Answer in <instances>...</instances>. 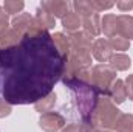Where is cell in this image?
I'll return each instance as SVG.
<instances>
[{"label":"cell","instance_id":"obj_8","mask_svg":"<svg viewBox=\"0 0 133 132\" xmlns=\"http://www.w3.org/2000/svg\"><path fill=\"white\" fill-rule=\"evenodd\" d=\"M70 47L71 50H85V51H91L93 47V37L88 36L85 31H76V33L70 34Z\"/></svg>","mask_w":133,"mask_h":132},{"label":"cell","instance_id":"obj_30","mask_svg":"<svg viewBox=\"0 0 133 132\" xmlns=\"http://www.w3.org/2000/svg\"><path fill=\"white\" fill-rule=\"evenodd\" d=\"M2 84H3V78H2V73H0V90H2Z\"/></svg>","mask_w":133,"mask_h":132},{"label":"cell","instance_id":"obj_12","mask_svg":"<svg viewBox=\"0 0 133 132\" xmlns=\"http://www.w3.org/2000/svg\"><path fill=\"white\" fill-rule=\"evenodd\" d=\"M101 31L107 37H115L118 36V16L115 14H105L101 19Z\"/></svg>","mask_w":133,"mask_h":132},{"label":"cell","instance_id":"obj_22","mask_svg":"<svg viewBox=\"0 0 133 132\" xmlns=\"http://www.w3.org/2000/svg\"><path fill=\"white\" fill-rule=\"evenodd\" d=\"M116 132H133V115L130 113H122L121 118L118 120Z\"/></svg>","mask_w":133,"mask_h":132},{"label":"cell","instance_id":"obj_19","mask_svg":"<svg viewBox=\"0 0 133 132\" xmlns=\"http://www.w3.org/2000/svg\"><path fill=\"white\" fill-rule=\"evenodd\" d=\"M56 106V93L54 92H51L50 95H46V97H43L42 99H39L36 104H34V107H36V110L42 115V113H46V112H51V109Z\"/></svg>","mask_w":133,"mask_h":132},{"label":"cell","instance_id":"obj_2","mask_svg":"<svg viewBox=\"0 0 133 132\" xmlns=\"http://www.w3.org/2000/svg\"><path fill=\"white\" fill-rule=\"evenodd\" d=\"M65 87L70 89L73 101L82 117L84 118H90L95 112L96 103L99 99V92L93 87V84H87V82H81L76 78H73L71 81L65 82Z\"/></svg>","mask_w":133,"mask_h":132},{"label":"cell","instance_id":"obj_10","mask_svg":"<svg viewBox=\"0 0 133 132\" xmlns=\"http://www.w3.org/2000/svg\"><path fill=\"white\" fill-rule=\"evenodd\" d=\"M118 36L132 40L133 39V17L127 14L118 16Z\"/></svg>","mask_w":133,"mask_h":132},{"label":"cell","instance_id":"obj_14","mask_svg":"<svg viewBox=\"0 0 133 132\" xmlns=\"http://www.w3.org/2000/svg\"><path fill=\"white\" fill-rule=\"evenodd\" d=\"M22 37H23V36L19 33V31H16L14 28H8L5 33L0 36V50L9 48V47H16V45L20 42Z\"/></svg>","mask_w":133,"mask_h":132},{"label":"cell","instance_id":"obj_4","mask_svg":"<svg viewBox=\"0 0 133 132\" xmlns=\"http://www.w3.org/2000/svg\"><path fill=\"white\" fill-rule=\"evenodd\" d=\"M116 79V71L108 64H98L91 68V84L101 97H108V90Z\"/></svg>","mask_w":133,"mask_h":132},{"label":"cell","instance_id":"obj_24","mask_svg":"<svg viewBox=\"0 0 133 132\" xmlns=\"http://www.w3.org/2000/svg\"><path fill=\"white\" fill-rule=\"evenodd\" d=\"M90 3H91V8H93L96 13H99V11H104V9H108V8H111V6H115V3H113V2H99V0H91Z\"/></svg>","mask_w":133,"mask_h":132},{"label":"cell","instance_id":"obj_9","mask_svg":"<svg viewBox=\"0 0 133 132\" xmlns=\"http://www.w3.org/2000/svg\"><path fill=\"white\" fill-rule=\"evenodd\" d=\"M108 98L111 99L115 104H122L127 99V89H125V82L119 78H116L108 90Z\"/></svg>","mask_w":133,"mask_h":132},{"label":"cell","instance_id":"obj_29","mask_svg":"<svg viewBox=\"0 0 133 132\" xmlns=\"http://www.w3.org/2000/svg\"><path fill=\"white\" fill-rule=\"evenodd\" d=\"M61 132H81L79 131V124H66L62 128Z\"/></svg>","mask_w":133,"mask_h":132},{"label":"cell","instance_id":"obj_21","mask_svg":"<svg viewBox=\"0 0 133 132\" xmlns=\"http://www.w3.org/2000/svg\"><path fill=\"white\" fill-rule=\"evenodd\" d=\"M25 3L22 0H6L3 3V9L8 16H19L23 9Z\"/></svg>","mask_w":133,"mask_h":132},{"label":"cell","instance_id":"obj_6","mask_svg":"<svg viewBox=\"0 0 133 132\" xmlns=\"http://www.w3.org/2000/svg\"><path fill=\"white\" fill-rule=\"evenodd\" d=\"M71 6H73L71 3L62 2V0H51V2H42L40 3V8H43L46 13H50L53 17H61V19H64L70 13Z\"/></svg>","mask_w":133,"mask_h":132},{"label":"cell","instance_id":"obj_5","mask_svg":"<svg viewBox=\"0 0 133 132\" xmlns=\"http://www.w3.org/2000/svg\"><path fill=\"white\" fill-rule=\"evenodd\" d=\"M39 126L45 132H57L65 126V118L57 112H46L40 115Z\"/></svg>","mask_w":133,"mask_h":132},{"label":"cell","instance_id":"obj_15","mask_svg":"<svg viewBox=\"0 0 133 132\" xmlns=\"http://www.w3.org/2000/svg\"><path fill=\"white\" fill-rule=\"evenodd\" d=\"M34 20L43 28V30H51V28H54V25H56V17H53L50 13H46L43 8H37V11H36V16H34Z\"/></svg>","mask_w":133,"mask_h":132},{"label":"cell","instance_id":"obj_23","mask_svg":"<svg viewBox=\"0 0 133 132\" xmlns=\"http://www.w3.org/2000/svg\"><path fill=\"white\" fill-rule=\"evenodd\" d=\"M108 42H110L111 48L116 50V51H125V50H129V47H130V40H127V39H124V37H121V36L110 37Z\"/></svg>","mask_w":133,"mask_h":132},{"label":"cell","instance_id":"obj_7","mask_svg":"<svg viewBox=\"0 0 133 132\" xmlns=\"http://www.w3.org/2000/svg\"><path fill=\"white\" fill-rule=\"evenodd\" d=\"M91 51H93V56L99 61L101 64H105L110 61V58L113 56V48L110 45V42L107 39H98L93 42V47H91Z\"/></svg>","mask_w":133,"mask_h":132},{"label":"cell","instance_id":"obj_3","mask_svg":"<svg viewBox=\"0 0 133 132\" xmlns=\"http://www.w3.org/2000/svg\"><path fill=\"white\" fill-rule=\"evenodd\" d=\"M121 110L116 107V104L108 98V97H99L95 112L91 115L93 123L102 129V131H108V129H115L118 124V120L121 118Z\"/></svg>","mask_w":133,"mask_h":132},{"label":"cell","instance_id":"obj_1","mask_svg":"<svg viewBox=\"0 0 133 132\" xmlns=\"http://www.w3.org/2000/svg\"><path fill=\"white\" fill-rule=\"evenodd\" d=\"M66 59L48 31L25 34L16 47L0 50L3 99L9 104H36L62 79Z\"/></svg>","mask_w":133,"mask_h":132},{"label":"cell","instance_id":"obj_27","mask_svg":"<svg viewBox=\"0 0 133 132\" xmlns=\"http://www.w3.org/2000/svg\"><path fill=\"white\" fill-rule=\"evenodd\" d=\"M125 89H127V98L133 101V75H129L125 79Z\"/></svg>","mask_w":133,"mask_h":132},{"label":"cell","instance_id":"obj_16","mask_svg":"<svg viewBox=\"0 0 133 132\" xmlns=\"http://www.w3.org/2000/svg\"><path fill=\"white\" fill-rule=\"evenodd\" d=\"M81 25H82V19L74 11H70L65 17L62 19V27H64V30H65L66 33H70V34L79 31Z\"/></svg>","mask_w":133,"mask_h":132},{"label":"cell","instance_id":"obj_25","mask_svg":"<svg viewBox=\"0 0 133 132\" xmlns=\"http://www.w3.org/2000/svg\"><path fill=\"white\" fill-rule=\"evenodd\" d=\"M8 17H9V16L5 13V9H3V6H2V8H0V36L9 28V27H8Z\"/></svg>","mask_w":133,"mask_h":132},{"label":"cell","instance_id":"obj_31","mask_svg":"<svg viewBox=\"0 0 133 132\" xmlns=\"http://www.w3.org/2000/svg\"><path fill=\"white\" fill-rule=\"evenodd\" d=\"M96 132H111V131H102V129H98Z\"/></svg>","mask_w":133,"mask_h":132},{"label":"cell","instance_id":"obj_18","mask_svg":"<svg viewBox=\"0 0 133 132\" xmlns=\"http://www.w3.org/2000/svg\"><path fill=\"white\" fill-rule=\"evenodd\" d=\"M51 36H53V42H54L57 51H59L62 56L68 58V56H70V51H71L68 36H65L64 33H54V34H51Z\"/></svg>","mask_w":133,"mask_h":132},{"label":"cell","instance_id":"obj_26","mask_svg":"<svg viewBox=\"0 0 133 132\" xmlns=\"http://www.w3.org/2000/svg\"><path fill=\"white\" fill-rule=\"evenodd\" d=\"M11 113V104L6 103L3 98H0V118H5Z\"/></svg>","mask_w":133,"mask_h":132},{"label":"cell","instance_id":"obj_28","mask_svg":"<svg viewBox=\"0 0 133 132\" xmlns=\"http://www.w3.org/2000/svg\"><path fill=\"white\" fill-rule=\"evenodd\" d=\"M116 6L121 11H130L133 8V0H125V2H116Z\"/></svg>","mask_w":133,"mask_h":132},{"label":"cell","instance_id":"obj_13","mask_svg":"<svg viewBox=\"0 0 133 132\" xmlns=\"http://www.w3.org/2000/svg\"><path fill=\"white\" fill-rule=\"evenodd\" d=\"M31 22H33V16L31 14L20 13L19 16H14V19L11 22V25H12L11 28H14L16 31H19L22 36H25L26 31H28V28H30V25H31Z\"/></svg>","mask_w":133,"mask_h":132},{"label":"cell","instance_id":"obj_20","mask_svg":"<svg viewBox=\"0 0 133 132\" xmlns=\"http://www.w3.org/2000/svg\"><path fill=\"white\" fill-rule=\"evenodd\" d=\"M73 8H74V13H76L81 19L88 17V16H91V14L96 13V11L91 8V3L87 2V0H76V2L73 3Z\"/></svg>","mask_w":133,"mask_h":132},{"label":"cell","instance_id":"obj_17","mask_svg":"<svg viewBox=\"0 0 133 132\" xmlns=\"http://www.w3.org/2000/svg\"><path fill=\"white\" fill-rule=\"evenodd\" d=\"M108 65L111 67L115 71H125V70H129V67L132 65V61H130V58H129L127 55H124V53H116V55H113V56L110 58Z\"/></svg>","mask_w":133,"mask_h":132},{"label":"cell","instance_id":"obj_11","mask_svg":"<svg viewBox=\"0 0 133 132\" xmlns=\"http://www.w3.org/2000/svg\"><path fill=\"white\" fill-rule=\"evenodd\" d=\"M82 27H84V31L91 36V37H96L101 34V17L98 13L88 16V17H84L82 19Z\"/></svg>","mask_w":133,"mask_h":132}]
</instances>
